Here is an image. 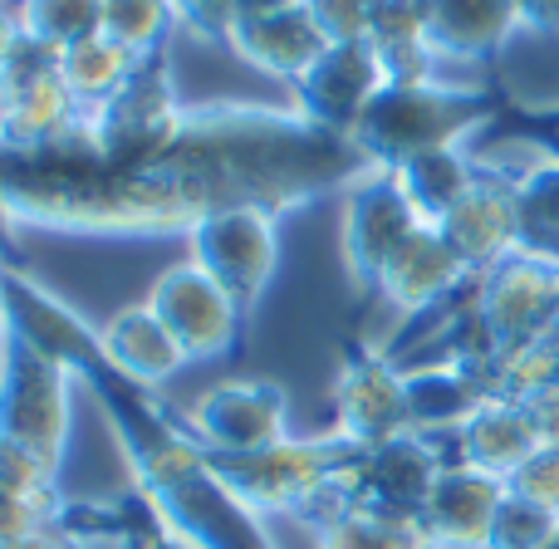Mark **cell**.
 Listing matches in <instances>:
<instances>
[{"label":"cell","mask_w":559,"mask_h":549,"mask_svg":"<svg viewBox=\"0 0 559 549\" xmlns=\"http://www.w3.org/2000/svg\"><path fill=\"white\" fill-rule=\"evenodd\" d=\"M373 172L348 138L314 128L299 108L212 98L187 108L163 153L108 167L79 128L39 147H0L5 231H55L84 241H177L222 206H271L289 216L324 192Z\"/></svg>","instance_id":"1"},{"label":"cell","mask_w":559,"mask_h":549,"mask_svg":"<svg viewBox=\"0 0 559 549\" xmlns=\"http://www.w3.org/2000/svg\"><path fill=\"white\" fill-rule=\"evenodd\" d=\"M511 98L501 88L481 84H383L373 94V104L364 108L358 128L348 133V143L368 157L373 167H403L407 157L432 153V147H462L476 128L496 123L506 114Z\"/></svg>","instance_id":"2"},{"label":"cell","mask_w":559,"mask_h":549,"mask_svg":"<svg viewBox=\"0 0 559 549\" xmlns=\"http://www.w3.org/2000/svg\"><path fill=\"white\" fill-rule=\"evenodd\" d=\"M187 108L192 104L177 88L173 59L163 49V55H147L114 98H104L79 118V143L108 167L143 163V157L163 153L167 143H177V133L187 128Z\"/></svg>","instance_id":"3"},{"label":"cell","mask_w":559,"mask_h":549,"mask_svg":"<svg viewBox=\"0 0 559 549\" xmlns=\"http://www.w3.org/2000/svg\"><path fill=\"white\" fill-rule=\"evenodd\" d=\"M472 334L486 363L559 338V261L515 251L472 279Z\"/></svg>","instance_id":"4"},{"label":"cell","mask_w":559,"mask_h":549,"mask_svg":"<svg viewBox=\"0 0 559 549\" xmlns=\"http://www.w3.org/2000/svg\"><path fill=\"white\" fill-rule=\"evenodd\" d=\"M74 387L79 378L64 363L10 338L0 363V437L59 472L74 427Z\"/></svg>","instance_id":"5"},{"label":"cell","mask_w":559,"mask_h":549,"mask_svg":"<svg viewBox=\"0 0 559 549\" xmlns=\"http://www.w3.org/2000/svg\"><path fill=\"white\" fill-rule=\"evenodd\" d=\"M280 222L285 216L271 206H222V212L202 216L187 231V261H197L226 295L241 305V314L251 319V309L265 299L271 279L280 271Z\"/></svg>","instance_id":"6"},{"label":"cell","mask_w":559,"mask_h":549,"mask_svg":"<svg viewBox=\"0 0 559 549\" xmlns=\"http://www.w3.org/2000/svg\"><path fill=\"white\" fill-rule=\"evenodd\" d=\"M417 231H423V216L413 212V202L403 196L388 167H373L344 187L338 246H344V265L358 289H378V279L388 275V265Z\"/></svg>","instance_id":"7"},{"label":"cell","mask_w":559,"mask_h":549,"mask_svg":"<svg viewBox=\"0 0 559 549\" xmlns=\"http://www.w3.org/2000/svg\"><path fill=\"white\" fill-rule=\"evenodd\" d=\"M84 108L59 74V55L25 35L0 69V147H39L74 133Z\"/></svg>","instance_id":"8"},{"label":"cell","mask_w":559,"mask_h":549,"mask_svg":"<svg viewBox=\"0 0 559 549\" xmlns=\"http://www.w3.org/2000/svg\"><path fill=\"white\" fill-rule=\"evenodd\" d=\"M192 437L212 456H251L289 437V393L275 378H226L187 413Z\"/></svg>","instance_id":"9"},{"label":"cell","mask_w":559,"mask_h":549,"mask_svg":"<svg viewBox=\"0 0 559 549\" xmlns=\"http://www.w3.org/2000/svg\"><path fill=\"white\" fill-rule=\"evenodd\" d=\"M147 309L167 324V334L177 338V348L187 354V363H212V358L231 354L241 344V305L216 285L197 261H177L157 275Z\"/></svg>","instance_id":"10"},{"label":"cell","mask_w":559,"mask_h":549,"mask_svg":"<svg viewBox=\"0 0 559 549\" xmlns=\"http://www.w3.org/2000/svg\"><path fill=\"white\" fill-rule=\"evenodd\" d=\"M334 432L354 446H378L413 432L407 368H397L383 348H354L334 378Z\"/></svg>","instance_id":"11"},{"label":"cell","mask_w":559,"mask_h":549,"mask_svg":"<svg viewBox=\"0 0 559 549\" xmlns=\"http://www.w3.org/2000/svg\"><path fill=\"white\" fill-rule=\"evenodd\" d=\"M383 84L388 79L383 64H378L373 39H334L314 59V69L305 79H295V108L324 133L348 138Z\"/></svg>","instance_id":"12"},{"label":"cell","mask_w":559,"mask_h":549,"mask_svg":"<svg viewBox=\"0 0 559 549\" xmlns=\"http://www.w3.org/2000/svg\"><path fill=\"white\" fill-rule=\"evenodd\" d=\"M5 295H10V338L49 354L74 378H84L104 358V334L74 305H64L49 285H39L35 275L10 261H5Z\"/></svg>","instance_id":"13"},{"label":"cell","mask_w":559,"mask_h":549,"mask_svg":"<svg viewBox=\"0 0 559 549\" xmlns=\"http://www.w3.org/2000/svg\"><path fill=\"white\" fill-rule=\"evenodd\" d=\"M437 231L447 236V246L462 255V265L472 275H486L491 265L511 261L521 251V212H515L511 172H501V167H491L481 157L476 187L447 212V222Z\"/></svg>","instance_id":"14"},{"label":"cell","mask_w":559,"mask_h":549,"mask_svg":"<svg viewBox=\"0 0 559 549\" xmlns=\"http://www.w3.org/2000/svg\"><path fill=\"white\" fill-rule=\"evenodd\" d=\"M442 472H447L442 446L423 432H403V437H393V442H378V446L358 452L354 472H348V496H354L358 505L423 515L427 496H432Z\"/></svg>","instance_id":"15"},{"label":"cell","mask_w":559,"mask_h":549,"mask_svg":"<svg viewBox=\"0 0 559 549\" xmlns=\"http://www.w3.org/2000/svg\"><path fill=\"white\" fill-rule=\"evenodd\" d=\"M506 501V481L472 472L462 462H447L432 496L423 505V525L437 549H486L491 521Z\"/></svg>","instance_id":"16"},{"label":"cell","mask_w":559,"mask_h":549,"mask_svg":"<svg viewBox=\"0 0 559 549\" xmlns=\"http://www.w3.org/2000/svg\"><path fill=\"white\" fill-rule=\"evenodd\" d=\"M456 462L472 466V472H486L496 481L511 486L515 472L540 452V427H535V413L515 397H486L472 413V422L452 437Z\"/></svg>","instance_id":"17"},{"label":"cell","mask_w":559,"mask_h":549,"mask_svg":"<svg viewBox=\"0 0 559 549\" xmlns=\"http://www.w3.org/2000/svg\"><path fill=\"white\" fill-rule=\"evenodd\" d=\"M491 383L476 363H462V358H437V363L407 368V422L423 437H456L472 413L486 403Z\"/></svg>","instance_id":"18"},{"label":"cell","mask_w":559,"mask_h":549,"mask_svg":"<svg viewBox=\"0 0 559 549\" xmlns=\"http://www.w3.org/2000/svg\"><path fill=\"white\" fill-rule=\"evenodd\" d=\"M462 285H472V271L462 265V255L447 246V236L437 226H423L397 251L388 275L378 279V295L393 309H403V314H427V309L447 305Z\"/></svg>","instance_id":"19"},{"label":"cell","mask_w":559,"mask_h":549,"mask_svg":"<svg viewBox=\"0 0 559 549\" xmlns=\"http://www.w3.org/2000/svg\"><path fill=\"white\" fill-rule=\"evenodd\" d=\"M226 45H231L251 69L295 84V79H305L309 69H314V59L324 55L334 39L314 25V15H309L305 5H295V10H280V15L236 20Z\"/></svg>","instance_id":"20"},{"label":"cell","mask_w":559,"mask_h":549,"mask_svg":"<svg viewBox=\"0 0 559 549\" xmlns=\"http://www.w3.org/2000/svg\"><path fill=\"white\" fill-rule=\"evenodd\" d=\"M98 334H104L108 363L138 387H163L187 368V354L177 348V338L167 334V324L147 305L118 309Z\"/></svg>","instance_id":"21"},{"label":"cell","mask_w":559,"mask_h":549,"mask_svg":"<svg viewBox=\"0 0 559 549\" xmlns=\"http://www.w3.org/2000/svg\"><path fill=\"white\" fill-rule=\"evenodd\" d=\"M521 29L515 0H432V49L442 59L486 64Z\"/></svg>","instance_id":"22"},{"label":"cell","mask_w":559,"mask_h":549,"mask_svg":"<svg viewBox=\"0 0 559 549\" xmlns=\"http://www.w3.org/2000/svg\"><path fill=\"white\" fill-rule=\"evenodd\" d=\"M393 177H397V187H403V196L413 202V212L423 216V226H442L447 212L476 187L481 157L466 153V143L432 147V153H417V157H407L403 167H393Z\"/></svg>","instance_id":"23"},{"label":"cell","mask_w":559,"mask_h":549,"mask_svg":"<svg viewBox=\"0 0 559 549\" xmlns=\"http://www.w3.org/2000/svg\"><path fill=\"white\" fill-rule=\"evenodd\" d=\"M319 549H437L423 515L383 511V505H344L319 525Z\"/></svg>","instance_id":"24"},{"label":"cell","mask_w":559,"mask_h":549,"mask_svg":"<svg viewBox=\"0 0 559 549\" xmlns=\"http://www.w3.org/2000/svg\"><path fill=\"white\" fill-rule=\"evenodd\" d=\"M138 64H143V55L123 49L118 39H108L104 29L88 35V39H79V45H69V49H59V74H64L69 94L79 98L84 114L98 108L104 98H114L118 88L138 74Z\"/></svg>","instance_id":"25"},{"label":"cell","mask_w":559,"mask_h":549,"mask_svg":"<svg viewBox=\"0 0 559 549\" xmlns=\"http://www.w3.org/2000/svg\"><path fill=\"white\" fill-rule=\"evenodd\" d=\"M515 212H521V251L559 261V163L531 157L521 172H511Z\"/></svg>","instance_id":"26"},{"label":"cell","mask_w":559,"mask_h":549,"mask_svg":"<svg viewBox=\"0 0 559 549\" xmlns=\"http://www.w3.org/2000/svg\"><path fill=\"white\" fill-rule=\"evenodd\" d=\"M15 5L25 35L55 55L104 29V0H15Z\"/></svg>","instance_id":"27"},{"label":"cell","mask_w":559,"mask_h":549,"mask_svg":"<svg viewBox=\"0 0 559 549\" xmlns=\"http://www.w3.org/2000/svg\"><path fill=\"white\" fill-rule=\"evenodd\" d=\"M177 25L173 0H104V35L133 55H163Z\"/></svg>","instance_id":"28"},{"label":"cell","mask_w":559,"mask_h":549,"mask_svg":"<svg viewBox=\"0 0 559 549\" xmlns=\"http://www.w3.org/2000/svg\"><path fill=\"white\" fill-rule=\"evenodd\" d=\"M559 530V515L545 511L540 501L511 491L506 486V501L491 521V535H486V549H545Z\"/></svg>","instance_id":"29"},{"label":"cell","mask_w":559,"mask_h":549,"mask_svg":"<svg viewBox=\"0 0 559 549\" xmlns=\"http://www.w3.org/2000/svg\"><path fill=\"white\" fill-rule=\"evenodd\" d=\"M368 39L373 49L432 45V0H378Z\"/></svg>","instance_id":"30"},{"label":"cell","mask_w":559,"mask_h":549,"mask_svg":"<svg viewBox=\"0 0 559 549\" xmlns=\"http://www.w3.org/2000/svg\"><path fill=\"white\" fill-rule=\"evenodd\" d=\"M491 128L511 143L535 147L540 157L559 163V104H506V114Z\"/></svg>","instance_id":"31"},{"label":"cell","mask_w":559,"mask_h":549,"mask_svg":"<svg viewBox=\"0 0 559 549\" xmlns=\"http://www.w3.org/2000/svg\"><path fill=\"white\" fill-rule=\"evenodd\" d=\"M305 10L329 39H368L378 0H305Z\"/></svg>","instance_id":"32"},{"label":"cell","mask_w":559,"mask_h":549,"mask_svg":"<svg viewBox=\"0 0 559 549\" xmlns=\"http://www.w3.org/2000/svg\"><path fill=\"white\" fill-rule=\"evenodd\" d=\"M511 491L531 496V501H540L545 511L559 515V446H540V452H535L531 462L515 472Z\"/></svg>","instance_id":"33"},{"label":"cell","mask_w":559,"mask_h":549,"mask_svg":"<svg viewBox=\"0 0 559 549\" xmlns=\"http://www.w3.org/2000/svg\"><path fill=\"white\" fill-rule=\"evenodd\" d=\"M177 25H187L197 39H231L236 25V0H173Z\"/></svg>","instance_id":"34"},{"label":"cell","mask_w":559,"mask_h":549,"mask_svg":"<svg viewBox=\"0 0 559 549\" xmlns=\"http://www.w3.org/2000/svg\"><path fill=\"white\" fill-rule=\"evenodd\" d=\"M118 545H123V549H192L187 540H177L163 521H157V511L143 501V496H138V521L118 535Z\"/></svg>","instance_id":"35"},{"label":"cell","mask_w":559,"mask_h":549,"mask_svg":"<svg viewBox=\"0 0 559 549\" xmlns=\"http://www.w3.org/2000/svg\"><path fill=\"white\" fill-rule=\"evenodd\" d=\"M39 525H55V521L39 515L35 505H25V501H15V496L0 491V545L15 540V535H25V530H39Z\"/></svg>","instance_id":"36"},{"label":"cell","mask_w":559,"mask_h":549,"mask_svg":"<svg viewBox=\"0 0 559 549\" xmlns=\"http://www.w3.org/2000/svg\"><path fill=\"white\" fill-rule=\"evenodd\" d=\"M515 15L531 35H559V0H515Z\"/></svg>","instance_id":"37"},{"label":"cell","mask_w":559,"mask_h":549,"mask_svg":"<svg viewBox=\"0 0 559 549\" xmlns=\"http://www.w3.org/2000/svg\"><path fill=\"white\" fill-rule=\"evenodd\" d=\"M20 45H25V25H20V5H5V0H0V69H5V59L15 55Z\"/></svg>","instance_id":"38"},{"label":"cell","mask_w":559,"mask_h":549,"mask_svg":"<svg viewBox=\"0 0 559 549\" xmlns=\"http://www.w3.org/2000/svg\"><path fill=\"white\" fill-rule=\"evenodd\" d=\"M0 549H74L59 535V525H39V530H25V535H15V540H5Z\"/></svg>","instance_id":"39"},{"label":"cell","mask_w":559,"mask_h":549,"mask_svg":"<svg viewBox=\"0 0 559 549\" xmlns=\"http://www.w3.org/2000/svg\"><path fill=\"white\" fill-rule=\"evenodd\" d=\"M305 0H236V20H251V15H280V10H295Z\"/></svg>","instance_id":"40"},{"label":"cell","mask_w":559,"mask_h":549,"mask_svg":"<svg viewBox=\"0 0 559 549\" xmlns=\"http://www.w3.org/2000/svg\"><path fill=\"white\" fill-rule=\"evenodd\" d=\"M0 344H10V295H5V261H0Z\"/></svg>","instance_id":"41"},{"label":"cell","mask_w":559,"mask_h":549,"mask_svg":"<svg viewBox=\"0 0 559 549\" xmlns=\"http://www.w3.org/2000/svg\"><path fill=\"white\" fill-rule=\"evenodd\" d=\"M0 261H10V236L0 231Z\"/></svg>","instance_id":"42"},{"label":"cell","mask_w":559,"mask_h":549,"mask_svg":"<svg viewBox=\"0 0 559 549\" xmlns=\"http://www.w3.org/2000/svg\"><path fill=\"white\" fill-rule=\"evenodd\" d=\"M545 549H559V530H555V540H550V545H545Z\"/></svg>","instance_id":"43"},{"label":"cell","mask_w":559,"mask_h":549,"mask_svg":"<svg viewBox=\"0 0 559 549\" xmlns=\"http://www.w3.org/2000/svg\"><path fill=\"white\" fill-rule=\"evenodd\" d=\"M0 231H5V222H0ZM5 236H10V231H5Z\"/></svg>","instance_id":"44"}]
</instances>
